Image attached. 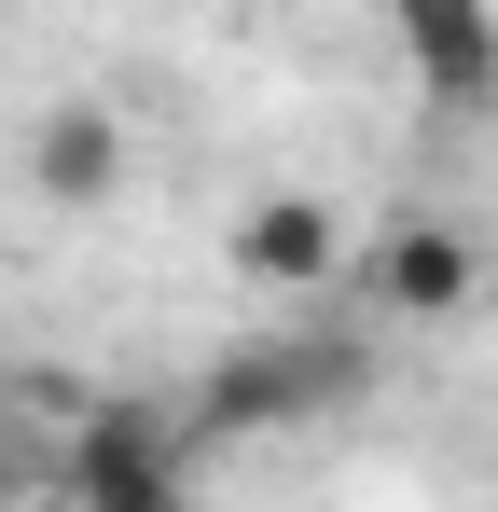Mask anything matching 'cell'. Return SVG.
Listing matches in <instances>:
<instances>
[{
    "label": "cell",
    "mask_w": 498,
    "mask_h": 512,
    "mask_svg": "<svg viewBox=\"0 0 498 512\" xmlns=\"http://www.w3.org/2000/svg\"><path fill=\"white\" fill-rule=\"evenodd\" d=\"M346 388H360V360L332 333H249V346H222V360L194 374L180 429H194V457H208V443H277V429L332 416Z\"/></svg>",
    "instance_id": "obj_1"
},
{
    "label": "cell",
    "mask_w": 498,
    "mask_h": 512,
    "mask_svg": "<svg viewBox=\"0 0 498 512\" xmlns=\"http://www.w3.org/2000/svg\"><path fill=\"white\" fill-rule=\"evenodd\" d=\"M70 512H194V429L166 402H97L70 429Z\"/></svg>",
    "instance_id": "obj_2"
},
{
    "label": "cell",
    "mask_w": 498,
    "mask_h": 512,
    "mask_svg": "<svg viewBox=\"0 0 498 512\" xmlns=\"http://www.w3.org/2000/svg\"><path fill=\"white\" fill-rule=\"evenodd\" d=\"M388 42H402L429 111L498 125V0H388Z\"/></svg>",
    "instance_id": "obj_3"
},
{
    "label": "cell",
    "mask_w": 498,
    "mask_h": 512,
    "mask_svg": "<svg viewBox=\"0 0 498 512\" xmlns=\"http://www.w3.org/2000/svg\"><path fill=\"white\" fill-rule=\"evenodd\" d=\"M360 291H374L388 319H415V333H457V319L485 305V250H471L457 222H429V208H415V222H388V236H374Z\"/></svg>",
    "instance_id": "obj_4"
},
{
    "label": "cell",
    "mask_w": 498,
    "mask_h": 512,
    "mask_svg": "<svg viewBox=\"0 0 498 512\" xmlns=\"http://www.w3.org/2000/svg\"><path fill=\"white\" fill-rule=\"evenodd\" d=\"M222 250H236L249 291H332V277H346V208L305 194V180H277V194H249V208H236Z\"/></svg>",
    "instance_id": "obj_5"
},
{
    "label": "cell",
    "mask_w": 498,
    "mask_h": 512,
    "mask_svg": "<svg viewBox=\"0 0 498 512\" xmlns=\"http://www.w3.org/2000/svg\"><path fill=\"white\" fill-rule=\"evenodd\" d=\"M125 167H139V139H125V111H111V97H56V111H42V125H28V194H42V208H111V194H125Z\"/></svg>",
    "instance_id": "obj_6"
},
{
    "label": "cell",
    "mask_w": 498,
    "mask_h": 512,
    "mask_svg": "<svg viewBox=\"0 0 498 512\" xmlns=\"http://www.w3.org/2000/svg\"><path fill=\"white\" fill-rule=\"evenodd\" d=\"M0 512H14V471H0Z\"/></svg>",
    "instance_id": "obj_7"
}]
</instances>
